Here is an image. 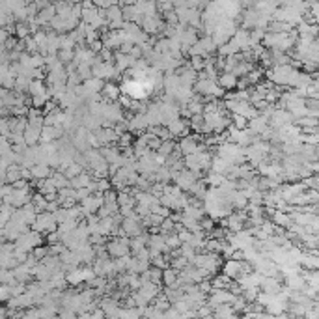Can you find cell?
I'll use <instances>...</instances> for the list:
<instances>
[{
  "label": "cell",
  "instance_id": "obj_35",
  "mask_svg": "<svg viewBox=\"0 0 319 319\" xmlns=\"http://www.w3.org/2000/svg\"><path fill=\"white\" fill-rule=\"evenodd\" d=\"M15 282V278H13L12 271H8V269H0V285H13Z\"/></svg>",
  "mask_w": 319,
  "mask_h": 319
},
{
  "label": "cell",
  "instance_id": "obj_33",
  "mask_svg": "<svg viewBox=\"0 0 319 319\" xmlns=\"http://www.w3.org/2000/svg\"><path fill=\"white\" fill-rule=\"evenodd\" d=\"M84 172V168L81 165H77V163H73V165H69L67 168H66V172H64V176L67 177V179H73V177L81 176Z\"/></svg>",
  "mask_w": 319,
  "mask_h": 319
},
{
  "label": "cell",
  "instance_id": "obj_32",
  "mask_svg": "<svg viewBox=\"0 0 319 319\" xmlns=\"http://www.w3.org/2000/svg\"><path fill=\"white\" fill-rule=\"evenodd\" d=\"M77 75H79V79L86 83V81H90L92 79V67L88 66V64H79L77 66Z\"/></svg>",
  "mask_w": 319,
  "mask_h": 319
},
{
  "label": "cell",
  "instance_id": "obj_18",
  "mask_svg": "<svg viewBox=\"0 0 319 319\" xmlns=\"http://www.w3.org/2000/svg\"><path fill=\"white\" fill-rule=\"evenodd\" d=\"M39 134H41V131L39 129H34V127H26L23 133V140L24 144L28 146V148H32V146H37L39 144Z\"/></svg>",
  "mask_w": 319,
  "mask_h": 319
},
{
  "label": "cell",
  "instance_id": "obj_8",
  "mask_svg": "<svg viewBox=\"0 0 319 319\" xmlns=\"http://www.w3.org/2000/svg\"><path fill=\"white\" fill-rule=\"evenodd\" d=\"M166 129H168V133H170L174 138H183V136H187L190 133L189 119L177 118V119H174V121H170V123L166 125Z\"/></svg>",
  "mask_w": 319,
  "mask_h": 319
},
{
  "label": "cell",
  "instance_id": "obj_41",
  "mask_svg": "<svg viewBox=\"0 0 319 319\" xmlns=\"http://www.w3.org/2000/svg\"><path fill=\"white\" fill-rule=\"evenodd\" d=\"M10 299H12L10 285H0V304H2V302H8Z\"/></svg>",
  "mask_w": 319,
  "mask_h": 319
},
{
  "label": "cell",
  "instance_id": "obj_10",
  "mask_svg": "<svg viewBox=\"0 0 319 319\" xmlns=\"http://www.w3.org/2000/svg\"><path fill=\"white\" fill-rule=\"evenodd\" d=\"M12 274H13V278H15V282L26 285V282L32 278V269H30L28 265H24V263H19L17 267H13L12 269Z\"/></svg>",
  "mask_w": 319,
  "mask_h": 319
},
{
  "label": "cell",
  "instance_id": "obj_34",
  "mask_svg": "<svg viewBox=\"0 0 319 319\" xmlns=\"http://www.w3.org/2000/svg\"><path fill=\"white\" fill-rule=\"evenodd\" d=\"M110 189H112V185H110V179L108 177H105V179H95V192L105 194Z\"/></svg>",
  "mask_w": 319,
  "mask_h": 319
},
{
  "label": "cell",
  "instance_id": "obj_29",
  "mask_svg": "<svg viewBox=\"0 0 319 319\" xmlns=\"http://www.w3.org/2000/svg\"><path fill=\"white\" fill-rule=\"evenodd\" d=\"M176 142L174 140H166V142H161V146H159V150H157V153L163 155V157H170V155L174 153V150H176Z\"/></svg>",
  "mask_w": 319,
  "mask_h": 319
},
{
  "label": "cell",
  "instance_id": "obj_36",
  "mask_svg": "<svg viewBox=\"0 0 319 319\" xmlns=\"http://www.w3.org/2000/svg\"><path fill=\"white\" fill-rule=\"evenodd\" d=\"M301 183L304 185V189H306V190H318L319 177L318 176H310V177H306V179H302Z\"/></svg>",
  "mask_w": 319,
  "mask_h": 319
},
{
  "label": "cell",
  "instance_id": "obj_23",
  "mask_svg": "<svg viewBox=\"0 0 319 319\" xmlns=\"http://www.w3.org/2000/svg\"><path fill=\"white\" fill-rule=\"evenodd\" d=\"M30 79L28 77H23V75H19V77H15V86H13V92L15 94H26L28 92V86H30Z\"/></svg>",
  "mask_w": 319,
  "mask_h": 319
},
{
  "label": "cell",
  "instance_id": "obj_4",
  "mask_svg": "<svg viewBox=\"0 0 319 319\" xmlns=\"http://www.w3.org/2000/svg\"><path fill=\"white\" fill-rule=\"evenodd\" d=\"M172 179H174V185L183 192H189V189L194 185V181H198L196 176L189 172L187 168H183L181 172H172Z\"/></svg>",
  "mask_w": 319,
  "mask_h": 319
},
{
  "label": "cell",
  "instance_id": "obj_21",
  "mask_svg": "<svg viewBox=\"0 0 319 319\" xmlns=\"http://www.w3.org/2000/svg\"><path fill=\"white\" fill-rule=\"evenodd\" d=\"M47 94V84L45 81H32L28 86V95L35 97V95H45Z\"/></svg>",
  "mask_w": 319,
  "mask_h": 319
},
{
  "label": "cell",
  "instance_id": "obj_12",
  "mask_svg": "<svg viewBox=\"0 0 319 319\" xmlns=\"http://www.w3.org/2000/svg\"><path fill=\"white\" fill-rule=\"evenodd\" d=\"M284 282H285L284 287H287L289 291H302L306 287V282L301 276V272L299 274H291V276H284Z\"/></svg>",
  "mask_w": 319,
  "mask_h": 319
},
{
  "label": "cell",
  "instance_id": "obj_14",
  "mask_svg": "<svg viewBox=\"0 0 319 319\" xmlns=\"http://www.w3.org/2000/svg\"><path fill=\"white\" fill-rule=\"evenodd\" d=\"M138 293L142 297H146L150 302L153 301L155 297L161 293V287H159V284H153V282H146L140 285V289H138Z\"/></svg>",
  "mask_w": 319,
  "mask_h": 319
},
{
  "label": "cell",
  "instance_id": "obj_40",
  "mask_svg": "<svg viewBox=\"0 0 319 319\" xmlns=\"http://www.w3.org/2000/svg\"><path fill=\"white\" fill-rule=\"evenodd\" d=\"M151 213L157 215V217H161V218H168L172 211H170V209H166V207H163V205H153V207H151Z\"/></svg>",
  "mask_w": 319,
  "mask_h": 319
},
{
  "label": "cell",
  "instance_id": "obj_43",
  "mask_svg": "<svg viewBox=\"0 0 319 319\" xmlns=\"http://www.w3.org/2000/svg\"><path fill=\"white\" fill-rule=\"evenodd\" d=\"M56 209H60V203L58 200H54V201H49L47 203V207H45V211L47 213H54Z\"/></svg>",
  "mask_w": 319,
  "mask_h": 319
},
{
  "label": "cell",
  "instance_id": "obj_1",
  "mask_svg": "<svg viewBox=\"0 0 319 319\" xmlns=\"http://www.w3.org/2000/svg\"><path fill=\"white\" fill-rule=\"evenodd\" d=\"M105 250L108 256H112L114 260L131 256L129 250V237H110V241H106Z\"/></svg>",
  "mask_w": 319,
  "mask_h": 319
},
{
  "label": "cell",
  "instance_id": "obj_22",
  "mask_svg": "<svg viewBox=\"0 0 319 319\" xmlns=\"http://www.w3.org/2000/svg\"><path fill=\"white\" fill-rule=\"evenodd\" d=\"M49 179H50V183L56 187V190H62V189H66V187H69V179L64 176V174L56 172V170H54V174L49 177Z\"/></svg>",
  "mask_w": 319,
  "mask_h": 319
},
{
  "label": "cell",
  "instance_id": "obj_15",
  "mask_svg": "<svg viewBox=\"0 0 319 319\" xmlns=\"http://www.w3.org/2000/svg\"><path fill=\"white\" fill-rule=\"evenodd\" d=\"M217 84L228 92V90H234L237 88V79L232 75V73H218V77H217Z\"/></svg>",
  "mask_w": 319,
  "mask_h": 319
},
{
  "label": "cell",
  "instance_id": "obj_17",
  "mask_svg": "<svg viewBox=\"0 0 319 319\" xmlns=\"http://www.w3.org/2000/svg\"><path fill=\"white\" fill-rule=\"evenodd\" d=\"M30 172H32V179H37V181L49 179V177L54 174V170H52V168H49L47 165H35Z\"/></svg>",
  "mask_w": 319,
  "mask_h": 319
},
{
  "label": "cell",
  "instance_id": "obj_9",
  "mask_svg": "<svg viewBox=\"0 0 319 319\" xmlns=\"http://www.w3.org/2000/svg\"><path fill=\"white\" fill-rule=\"evenodd\" d=\"M54 17H56L54 4H49V6H45L43 10H39V12H37V15H35V23L39 24V28H41V26H49L50 21H52Z\"/></svg>",
  "mask_w": 319,
  "mask_h": 319
},
{
  "label": "cell",
  "instance_id": "obj_28",
  "mask_svg": "<svg viewBox=\"0 0 319 319\" xmlns=\"http://www.w3.org/2000/svg\"><path fill=\"white\" fill-rule=\"evenodd\" d=\"M299 129H318V119L316 118H310V116H306V118H299L293 121Z\"/></svg>",
  "mask_w": 319,
  "mask_h": 319
},
{
  "label": "cell",
  "instance_id": "obj_3",
  "mask_svg": "<svg viewBox=\"0 0 319 319\" xmlns=\"http://www.w3.org/2000/svg\"><path fill=\"white\" fill-rule=\"evenodd\" d=\"M41 243H43V239H41V234H35V232H26L23 235L19 237L13 245H15V250H21V252H26V254H30L35 247H41Z\"/></svg>",
  "mask_w": 319,
  "mask_h": 319
},
{
  "label": "cell",
  "instance_id": "obj_44",
  "mask_svg": "<svg viewBox=\"0 0 319 319\" xmlns=\"http://www.w3.org/2000/svg\"><path fill=\"white\" fill-rule=\"evenodd\" d=\"M21 179H24V181H32V172L30 170H26V168H21Z\"/></svg>",
  "mask_w": 319,
  "mask_h": 319
},
{
  "label": "cell",
  "instance_id": "obj_27",
  "mask_svg": "<svg viewBox=\"0 0 319 319\" xmlns=\"http://www.w3.org/2000/svg\"><path fill=\"white\" fill-rule=\"evenodd\" d=\"M83 86L90 92V94H101V90H103V86H105V83L103 81H99V79H90V81H86V83H83Z\"/></svg>",
  "mask_w": 319,
  "mask_h": 319
},
{
  "label": "cell",
  "instance_id": "obj_37",
  "mask_svg": "<svg viewBox=\"0 0 319 319\" xmlns=\"http://www.w3.org/2000/svg\"><path fill=\"white\" fill-rule=\"evenodd\" d=\"M30 254H32V256L35 258V261L39 263V261L45 260V258L49 256V248H47V247H35L34 250L30 252Z\"/></svg>",
  "mask_w": 319,
  "mask_h": 319
},
{
  "label": "cell",
  "instance_id": "obj_2",
  "mask_svg": "<svg viewBox=\"0 0 319 319\" xmlns=\"http://www.w3.org/2000/svg\"><path fill=\"white\" fill-rule=\"evenodd\" d=\"M30 230L35 232V234H41V235H43V234H52V232H56V230H58V224H56L52 213L41 211L35 215V220H34V224L30 226Z\"/></svg>",
  "mask_w": 319,
  "mask_h": 319
},
{
  "label": "cell",
  "instance_id": "obj_19",
  "mask_svg": "<svg viewBox=\"0 0 319 319\" xmlns=\"http://www.w3.org/2000/svg\"><path fill=\"white\" fill-rule=\"evenodd\" d=\"M254 67H256L254 64H250V62H245V60H241V62H237L235 67L232 69V75H234L235 79H241V77L248 75V73L254 69Z\"/></svg>",
  "mask_w": 319,
  "mask_h": 319
},
{
  "label": "cell",
  "instance_id": "obj_42",
  "mask_svg": "<svg viewBox=\"0 0 319 319\" xmlns=\"http://www.w3.org/2000/svg\"><path fill=\"white\" fill-rule=\"evenodd\" d=\"M47 243H49V247H52V245H60L62 241H60V234H58V232L47 234Z\"/></svg>",
  "mask_w": 319,
  "mask_h": 319
},
{
  "label": "cell",
  "instance_id": "obj_7",
  "mask_svg": "<svg viewBox=\"0 0 319 319\" xmlns=\"http://www.w3.org/2000/svg\"><path fill=\"white\" fill-rule=\"evenodd\" d=\"M177 148H179V151H181L183 157L198 153V136H194V134H187V136L179 138Z\"/></svg>",
  "mask_w": 319,
  "mask_h": 319
},
{
  "label": "cell",
  "instance_id": "obj_39",
  "mask_svg": "<svg viewBox=\"0 0 319 319\" xmlns=\"http://www.w3.org/2000/svg\"><path fill=\"white\" fill-rule=\"evenodd\" d=\"M230 119H232V125H234L237 131H243L248 127V119L241 118V116H232Z\"/></svg>",
  "mask_w": 319,
  "mask_h": 319
},
{
  "label": "cell",
  "instance_id": "obj_24",
  "mask_svg": "<svg viewBox=\"0 0 319 319\" xmlns=\"http://www.w3.org/2000/svg\"><path fill=\"white\" fill-rule=\"evenodd\" d=\"M21 179V166L19 165H13L6 170V185H13Z\"/></svg>",
  "mask_w": 319,
  "mask_h": 319
},
{
  "label": "cell",
  "instance_id": "obj_38",
  "mask_svg": "<svg viewBox=\"0 0 319 319\" xmlns=\"http://www.w3.org/2000/svg\"><path fill=\"white\" fill-rule=\"evenodd\" d=\"M19 319H41V310L39 308H28L24 314L19 316Z\"/></svg>",
  "mask_w": 319,
  "mask_h": 319
},
{
  "label": "cell",
  "instance_id": "obj_5",
  "mask_svg": "<svg viewBox=\"0 0 319 319\" xmlns=\"http://www.w3.org/2000/svg\"><path fill=\"white\" fill-rule=\"evenodd\" d=\"M119 230H121L123 235L129 237V239L140 235L142 232H144V228H142V220L136 217V215H133L131 218H123L121 224H119Z\"/></svg>",
  "mask_w": 319,
  "mask_h": 319
},
{
  "label": "cell",
  "instance_id": "obj_31",
  "mask_svg": "<svg viewBox=\"0 0 319 319\" xmlns=\"http://www.w3.org/2000/svg\"><path fill=\"white\" fill-rule=\"evenodd\" d=\"M32 205H34V209L37 213H41V211H45V207H47V203L49 201L39 194V192H34V196H32V201H30Z\"/></svg>",
  "mask_w": 319,
  "mask_h": 319
},
{
  "label": "cell",
  "instance_id": "obj_26",
  "mask_svg": "<svg viewBox=\"0 0 319 319\" xmlns=\"http://www.w3.org/2000/svg\"><path fill=\"white\" fill-rule=\"evenodd\" d=\"M198 43H200L201 50L205 52V56H211L213 52H217V47H215V43H213V39L209 35H201L198 39Z\"/></svg>",
  "mask_w": 319,
  "mask_h": 319
},
{
  "label": "cell",
  "instance_id": "obj_6",
  "mask_svg": "<svg viewBox=\"0 0 319 319\" xmlns=\"http://www.w3.org/2000/svg\"><path fill=\"white\" fill-rule=\"evenodd\" d=\"M289 123H293V118H291V114H289L287 110H284V108H276L274 114L269 118V127L274 131L282 129L284 125H289Z\"/></svg>",
  "mask_w": 319,
  "mask_h": 319
},
{
  "label": "cell",
  "instance_id": "obj_20",
  "mask_svg": "<svg viewBox=\"0 0 319 319\" xmlns=\"http://www.w3.org/2000/svg\"><path fill=\"white\" fill-rule=\"evenodd\" d=\"M205 192H207V185L201 179H198V181H194V185L189 189V196L196 198V200H203L205 198Z\"/></svg>",
  "mask_w": 319,
  "mask_h": 319
},
{
  "label": "cell",
  "instance_id": "obj_11",
  "mask_svg": "<svg viewBox=\"0 0 319 319\" xmlns=\"http://www.w3.org/2000/svg\"><path fill=\"white\" fill-rule=\"evenodd\" d=\"M101 95H103V99L106 103H116L121 92H119V86L116 83H105L103 90H101Z\"/></svg>",
  "mask_w": 319,
  "mask_h": 319
},
{
  "label": "cell",
  "instance_id": "obj_25",
  "mask_svg": "<svg viewBox=\"0 0 319 319\" xmlns=\"http://www.w3.org/2000/svg\"><path fill=\"white\" fill-rule=\"evenodd\" d=\"M232 280L228 278V276H224L222 272L218 274V276H215L211 280V287L213 289H230V285H232Z\"/></svg>",
  "mask_w": 319,
  "mask_h": 319
},
{
  "label": "cell",
  "instance_id": "obj_30",
  "mask_svg": "<svg viewBox=\"0 0 319 319\" xmlns=\"http://www.w3.org/2000/svg\"><path fill=\"white\" fill-rule=\"evenodd\" d=\"M15 35L19 41H24L26 37H30V28H28V23H15Z\"/></svg>",
  "mask_w": 319,
  "mask_h": 319
},
{
  "label": "cell",
  "instance_id": "obj_13",
  "mask_svg": "<svg viewBox=\"0 0 319 319\" xmlns=\"http://www.w3.org/2000/svg\"><path fill=\"white\" fill-rule=\"evenodd\" d=\"M272 224L278 226V228H284V230H289L291 228V217L287 215V213H282V211H274L272 213V217L269 218Z\"/></svg>",
  "mask_w": 319,
  "mask_h": 319
},
{
  "label": "cell",
  "instance_id": "obj_16",
  "mask_svg": "<svg viewBox=\"0 0 319 319\" xmlns=\"http://www.w3.org/2000/svg\"><path fill=\"white\" fill-rule=\"evenodd\" d=\"M92 181H94V177L90 176V172H83L81 176H77V177H73V179H69V187H71V189H75V190L86 189V187H88Z\"/></svg>",
  "mask_w": 319,
  "mask_h": 319
}]
</instances>
